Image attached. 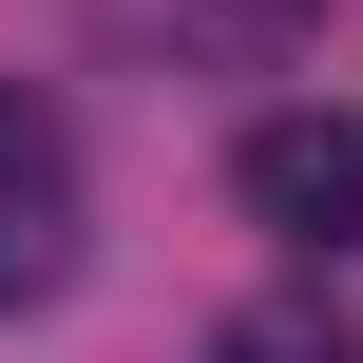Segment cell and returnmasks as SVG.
<instances>
[{
  "label": "cell",
  "instance_id": "cell-1",
  "mask_svg": "<svg viewBox=\"0 0 363 363\" xmlns=\"http://www.w3.org/2000/svg\"><path fill=\"white\" fill-rule=\"evenodd\" d=\"M230 191H249V230H287V249H363V115H249V153H230Z\"/></svg>",
  "mask_w": 363,
  "mask_h": 363
},
{
  "label": "cell",
  "instance_id": "cell-3",
  "mask_svg": "<svg viewBox=\"0 0 363 363\" xmlns=\"http://www.w3.org/2000/svg\"><path fill=\"white\" fill-rule=\"evenodd\" d=\"M211 363H363V325H345V306H230Z\"/></svg>",
  "mask_w": 363,
  "mask_h": 363
},
{
  "label": "cell",
  "instance_id": "cell-4",
  "mask_svg": "<svg viewBox=\"0 0 363 363\" xmlns=\"http://www.w3.org/2000/svg\"><path fill=\"white\" fill-rule=\"evenodd\" d=\"M191 38H287V0H191Z\"/></svg>",
  "mask_w": 363,
  "mask_h": 363
},
{
  "label": "cell",
  "instance_id": "cell-2",
  "mask_svg": "<svg viewBox=\"0 0 363 363\" xmlns=\"http://www.w3.org/2000/svg\"><path fill=\"white\" fill-rule=\"evenodd\" d=\"M57 287H77V134H57V96L0 77V325Z\"/></svg>",
  "mask_w": 363,
  "mask_h": 363
}]
</instances>
